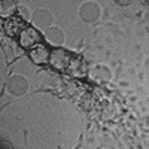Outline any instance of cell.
I'll list each match as a JSON object with an SVG mask.
<instances>
[{
  "label": "cell",
  "instance_id": "obj_1",
  "mask_svg": "<svg viewBox=\"0 0 149 149\" xmlns=\"http://www.w3.org/2000/svg\"><path fill=\"white\" fill-rule=\"evenodd\" d=\"M30 21L34 26V29L42 30V31H46L48 29L52 27V15L49 14L46 9H37V10H34L31 14Z\"/></svg>",
  "mask_w": 149,
  "mask_h": 149
},
{
  "label": "cell",
  "instance_id": "obj_2",
  "mask_svg": "<svg viewBox=\"0 0 149 149\" xmlns=\"http://www.w3.org/2000/svg\"><path fill=\"white\" fill-rule=\"evenodd\" d=\"M70 60L72 58L69 57V54L64 51V49H54V51L51 52V55H49V63H51V66L58 72L67 70Z\"/></svg>",
  "mask_w": 149,
  "mask_h": 149
},
{
  "label": "cell",
  "instance_id": "obj_3",
  "mask_svg": "<svg viewBox=\"0 0 149 149\" xmlns=\"http://www.w3.org/2000/svg\"><path fill=\"white\" fill-rule=\"evenodd\" d=\"M88 78H90V81H93L94 84H98V85L106 84L110 79V70L104 64H95L90 69Z\"/></svg>",
  "mask_w": 149,
  "mask_h": 149
},
{
  "label": "cell",
  "instance_id": "obj_4",
  "mask_svg": "<svg viewBox=\"0 0 149 149\" xmlns=\"http://www.w3.org/2000/svg\"><path fill=\"white\" fill-rule=\"evenodd\" d=\"M79 15L86 22H94L100 17V6L95 2H85L79 9Z\"/></svg>",
  "mask_w": 149,
  "mask_h": 149
},
{
  "label": "cell",
  "instance_id": "obj_5",
  "mask_svg": "<svg viewBox=\"0 0 149 149\" xmlns=\"http://www.w3.org/2000/svg\"><path fill=\"white\" fill-rule=\"evenodd\" d=\"M27 79L22 74H12L8 81V90L12 95H22L27 91Z\"/></svg>",
  "mask_w": 149,
  "mask_h": 149
},
{
  "label": "cell",
  "instance_id": "obj_6",
  "mask_svg": "<svg viewBox=\"0 0 149 149\" xmlns=\"http://www.w3.org/2000/svg\"><path fill=\"white\" fill-rule=\"evenodd\" d=\"M39 42H40V34L36 29L29 27L22 30V33L19 34V43L22 48H34Z\"/></svg>",
  "mask_w": 149,
  "mask_h": 149
},
{
  "label": "cell",
  "instance_id": "obj_7",
  "mask_svg": "<svg viewBox=\"0 0 149 149\" xmlns=\"http://www.w3.org/2000/svg\"><path fill=\"white\" fill-rule=\"evenodd\" d=\"M26 29H27L26 24H24V21L19 19V18H9V19L5 22V26H3L5 33H6L8 36H10V37L17 36L18 33L21 34L22 30H26Z\"/></svg>",
  "mask_w": 149,
  "mask_h": 149
},
{
  "label": "cell",
  "instance_id": "obj_8",
  "mask_svg": "<svg viewBox=\"0 0 149 149\" xmlns=\"http://www.w3.org/2000/svg\"><path fill=\"white\" fill-rule=\"evenodd\" d=\"M51 52L43 46V45H36L33 49H30V60L36 64H45L49 61Z\"/></svg>",
  "mask_w": 149,
  "mask_h": 149
},
{
  "label": "cell",
  "instance_id": "obj_9",
  "mask_svg": "<svg viewBox=\"0 0 149 149\" xmlns=\"http://www.w3.org/2000/svg\"><path fill=\"white\" fill-rule=\"evenodd\" d=\"M45 39L51 46H61L64 42V33L58 27H51L45 31Z\"/></svg>",
  "mask_w": 149,
  "mask_h": 149
},
{
  "label": "cell",
  "instance_id": "obj_10",
  "mask_svg": "<svg viewBox=\"0 0 149 149\" xmlns=\"http://www.w3.org/2000/svg\"><path fill=\"white\" fill-rule=\"evenodd\" d=\"M66 72H69L74 78H84V76L88 74V72H86V66H85V63L81 58H72Z\"/></svg>",
  "mask_w": 149,
  "mask_h": 149
},
{
  "label": "cell",
  "instance_id": "obj_11",
  "mask_svg": "<svg viewBox=\"0 0 149 149\" xmlns=\"http://www.w3.org/2000/svg\"><path fill=\"white\" fill-rule=\"evenodd\" d=\"M18 10V6L14 0H2L0 2V15L2 18H10Z\"/></svg>",
  "mask_w": 149,
  "mask_h": 149
},
{
  "label": "cell",
  "instance_id": "obj_12",
  "mask_svg": "<svg viewBox=\"0 0 149 149\" xmlns=\"http://www.w3.org/2000/svg\"><path fill=\"white\" fill-rule=\"evenodd\" d=\"M18 14L21 15L22 19H30V18H31V14H30L29 8L24 6V5H18Z\"/></svg>",
  "mask_w": 149,
  "mask_h": 149
},
{
  "label": "cell",
  "instance_id": "obj_13",
  "mask_svg": "<svg viewBox=\"0 0 149 149\" xmlns=\"http://www.w3.org/2000/svg\"><path fill=\"white\" fill-rule=\"evenodd\" d=\"M116 3L119 6H130V5L134 3V0H116Z\"/></svg>",
  "mask_w": 149,
  "mask_h": 149
},
{
  "label": "cell",
  "instance_id": "obj_14",
  "mask_svg": "<svg viewBox=\"0 0 149 149\" xmlns=\"http://www.w3.org/2000/svg\"><path fill=\"white\" fill-rule=\"evenodd\" d=\"M139 2H140L143 6H149V0H139Z\"/></svg>",
  "mask_w": 149,
  "mask_h": 149
},
{
  "label": "cell",
  "instance_id": "obj_15",
  "mask_svg": "<svg viewBox=\"0 0 149 149\" xmlns=\"http://www.w3.org/2000/svg\"><path fill=\"white\" fill-rule=\"evenodd\" d=\"M2 148H10V145H8V142H2Z\"/></svg>",
  "mask_w": 149,
  "mask_h": 149
},
{
  "label": "cell",
  "instance_id": "obj_16",
  "mask_svg": "<svg viewBox=\"0 0 149 149\" xmlns=\"http://www.w3.org/2000/svg\"><path fill=\"white\" fill-rule=\"evenodd\" d=\"M148 22H149V12H148Z\"/></svg>",
  "mask_w": 149,
  "mask_h": 149
}]
</instances>
